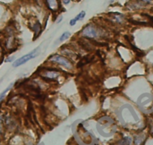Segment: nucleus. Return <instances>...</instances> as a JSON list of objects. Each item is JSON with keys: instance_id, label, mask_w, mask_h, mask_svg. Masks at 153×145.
<instances>
[{"instance_id": "13", "label": "nucleus", "mask_w": 153, "mask_h": 145, "mask_svg": "<svg viewBox=\"0 0 153 145\" xmlns=\"http://www.w3.org/2000/svg\"><path fill=\"white\" fill-rule=\"evenodd\" d=\"M3 51H2V49L0 47V64H1V62H2V60H3Z\"/></svg>"}, {"instance_id": "4", "label": "nucleus", "mask_w": 153, "mask_h": 145, "mask_svg": "<svg viewBox=\"0 0 153 145\" xmlns=\"http://www.w3.org/2000/svg\"><path fill=\"white\" fill-rule=\"evenodd\" d=\"M43 72V75H41V77L46 81H53L58 78L59 76V72L57 71L52 69V68H44Z\"/></svg>"}, {"instance_id": "7", "label": "nucleus", "mask_w": 153, "mask_h": 145, "mask_svg": "<svg viewBox=\"0 0 153 145\" xmlns=\"http://www.w3.org/2000/svg\"><path fill=\"white\" fill-rule=\"evenodd\" d=\"M85 16H86V12H84V11H83V12H80V13L78 15L76 16L75 18H74V19L70 21V25H71V26H74V25H75V23H76V21L83 20Z\"/></svg>"}, {"instance_id": "5", "label": "nucleus", "mask_w": 153, "mask_h": 145, "mask_svg": "<svg viewBox=\"0 0 153 145\" xmlns=\"http://www.w3.org/2000/svg\"><path fill=\"white\" fill-rule=\"evenodd\" d=\"M80 46L86 51H92L93 50L94 45L90 42L89 40H88V42H86V40H80L78 42Z\"/></svg>"}, {"instance_id": "8", "label": "nucleus", "mask_w": 153, "mask_h": 145, "mask_svg": "<svg viewBox=\"0 0 153 145\" xmlns=\"http://www.w3.org/2000/svg\"><path fill=\"white\" fill-rule=\"evenodd\" d=\"M57 2H59V1H56V0H47L48 8L52 10V11H54L55 8H59L57 7Z\"/></svg>"}, {"instance_id": "2", "label": "nucleus", "mask_w": 153, "mask_h": 145, "mask_svg": "<svg viewBox=\"0 0 153 145\" xmlns=\"http://www.w3.org/2000/svg\"><path fill=\"white\" fill-rule=\"evenodd\" d=\"M38 47L36 48V49L33 50L32 52H30V53H28V54L25 55V56L20 57V58L17 59V60H15L14 62L13 63V67H14V68H16V67H19V66L25 64L26 62L29 61L30 60H32V59L37 57L38 54Z\"/></svg>"}, {"instance_id": "1", "label": "nucleus", "mask_w": 153, "mask_h": 145, "mask_svg": "<svg viewBox=\"0 0 153 145\" xmlns=\"http://www.w3.org/2000/svg\"><path fill=\"white\" fill-rule=\"evenodd\" d=\"M81 35L83 37H85L88 39H93L101 36L103 33L101 32V29L95 27L93 25H87L85 28L81 31Z\"/></svg>"}, {"instance_id": "11", "label": "nucleus", "mask_w": 153, "mask_h": 145, "mask_svg": "<svg viewBox=\"0 0 153 145\" xmlns=\"http://www.w3.org/2000/svg\"><path fill=\"white\" fill-rule=\"evenodd\" d=\"M70 36H71V33H70L69 32H64L63 34H62V36H60L59 41H60V42H62V41H65V40L68 39V38H69Z\"/></svg>"}, {"instance_id": "9", "label": "nucleus", "mask_w": 153, "mask_h": 145, "mask_svg": "<svg viewBox=\"0 0 153 145\" xmlns=\"http://www.w3.org/2000/svg\"><path fill=\"white\" fill-rule=\"evenodd\" d=\"M41 24L39 23V22H37V23H36L35 24H34L33 29H34V32H35V36H36V37L34 38V39H36L38 36H39V33L41 32Z\"/></svg>"}, {"instance_id": "10", "label": "nucleus", "mask_w": 153, "mask_h": 145, "mask_svg": "<svg viewBox=\"0 0 153 145\" xmlns=\"http://www.w3.org/2000/svg\"><path fill=\"white\" fill-rule=\"evenodd\" d=\"M13 85H14V83H11V84H10L9 86H8V87H7V88H6L5 90H4L3 92H2V93L0 94V102H1V101H2V100L4 98H5V94L7 93L8 92V91L10 90H11V88H12V87H13Z\"/></svg>"}, {"instance_id": "15", "label": "nucleus", "mask_w": 153, "mask_h": 145, "mask_svg": "<svg viewBox=\"0 0 153 145\" xmlns=\"http://www.w3.org/2000/svg\"><path fill=\"white\" fill-rule=\"evenodd\" d=\"M62 2H63L64 4L68 5V3H69L70 2H71V0H62Z\"/></svg>"}, {"instance_id": "12", "label": "nucleus", "mask_w": 153, "mask_h": 145, "mask_svg": "<svg viewBox=\"0 0 153 145\" xmlns=\"http://www.w3.org/2000/svg\"><path fill=\"white\" fill-rule=\"evenodd\" d=\"M135 145H141L143 142V138L141 136H136L135 137Z\"/></svg>"}, {"instance_id": "3", "label": "nucleus", "mask_w": 153, "mask_h": 145, "mask_svg": "<svg viewBox=\"0 0 153 145\" xmlns=\"http://www.w3.org/2000/svg\"><path fill=\"white\" fill-rule=\"evenodd\" d=\"M50 60L56 62V63L64 66L65 68H68V69H72V68H73V65L71 62V61L66 57L61 56V55H53L50 58Z\"/></svg>"}, {"instance_id": "14", "label": "nucleus", "mask_w": 153, "mask_h": 145, "mask_svg": "<svg viewBox=\"0 0 153 145\" xmlns=\"http://www.w3.org/2000/svg\"><path fill=\"white\" fill-rule=\"evenodd\" d=\"M139 1H140V2H144V3H150V2H151V0H139Z\"/></svg>"}, {"instance_id": "6", "label": "nucleus", "mask_w": 153, "mask_h": 145, "mask_svg": "<svg viewBox=\"0 0 153 145\" xmlns=\"http://www.w3.org/2000/svg\"><path fill=\"white\" fill-rule=\"evenodd\" d=\"M62 51L63 52V53H65V54L66 55V56L71 57V58H74V57L78 58L79 57L77 53H75L74 51H71V48H68V47H65V46H63V47H62Z\"/></svg>"}]
</instances>
